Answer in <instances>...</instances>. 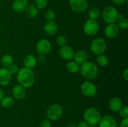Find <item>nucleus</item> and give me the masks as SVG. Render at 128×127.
Listing matches in <instances>:
<instances>
[{
	"mask_svg": "<svg viewBox=\"0 0 128 127\" xmlns=\"http://www.w3.org/2000/svg\"><path fill=\"white\" fill-rule=\"evenodd\" d=\"M68 127H76V125L74 122H71L68 125Z\"/></svg>",
	"mask_w": 128,
	"mask_h": 127,
	"instance_id": "ea45409f",
	"label": "nucleus"
},
{
	"mask_svg": "<svg viewBox=\"0 0 128 127\" xmlns=\"http://www.w3.org/2000/svg\"><path fill=\"white\" fill-rule=\"evenodd\" d=\"M90 49L91 51L95 54H102L106 49V41L101 37L95 39L91 42Z\"/></svg>",
	"mask_w": 128,
	"mask_h": 127,
	"instance_id": "39448f33",
	"label": "nucleus"
},
{
	"mask_svg": "<svg viewBox=\"0 0 128 127\" xmlns=\"http://www.w3.org/2000/svg\"><path fill=\"white\" fill-rule=\"evenodd\" d=\"M8 69V70L10 71V72L11 73V75L16 74L19 70L18 67L16 65H14V64L11 65L10 66Z\"/></svg>",
	"mask_w": 128,
	"mask_h": 127,
	"instance_id": "2f4dec72",
	"label": "nucleus"
},
{
	"mask_svg": "<svg viewBox=\"0 0 128 127\" xmlns=\"http://www.w3.org/2000/svg\"><path fill=\"white\" fill-rule=\"evenodd\" d=\"M28 5L27 0H14L12 4V9L15 12L20 13L25 11Z\"/></svg>",
	"mask_w": 128,
	"mask_h": 127,
	"instance_id": "2eb2a0df",
	"label": "nucleus"
},
{
	"mask_svg": "<svg viewBox=\"0 0 128 127\" xmlns=\"http://www.w3.org/2000/svg\"><path fill=\"white\" fill-rule=\"evenodd\" d=\"M59 54H60V57L62 59L66 60V61H70L73 59L74 51L70 46L65 45L61 47L59 51Z\"/></svg>",
	"mask_w": 128,
	"mask_h": 127,
	"instance_id": "f8f14e48",
	"label": "nucleus"
},
{
	"mask_svg": "<svg viewBox=\"0 0 128 127\" xmlns=\"http://www.w3.org/2000/svg\"><path fill=\"white\" fill-rule=\"evenodd\" d=\"M48 2V0H35V6L38 9H41L46 7Z\"/></svg>",
	"mask_w": 128,
	"mask_h": 127,
	"instance_id": "cd10ccee",
	"label": "nucleus"
},
{
	"mask_svg": "<svg viewBox=\"0 0 128 127\" xmlns=\"http://www.w3.org/2000/svg\"><path fill=\"white\" fill-rule=\"evenodd\" d=\"M100 10L98 7H92L89 11V16L90 19L94 20H96L98 19L100 16Z\"/></svg>",
	"mask_w": 128,
	"mask_h": 127,
	"instance_id": "393cba45",
	"label": "nucleus"
},
{
	"mask_svg": "<svg viewBox=\"0 0 128 127\" xmlns=\"http://www.w3.org/2000/svg\"><path fill=\"white\" fill-rule=\"evenodd\" d=\"M88 127H96V125H88Z\"/></svg>",
	"mask_w": 128,
	"mask_h": 127,
	"instance_id": "a19ab883",
	"label": "nucleus"
},
{
	"mask_svg": "<svg viewBox=\"0 0 128 127\" xmlns=\"http://www.w3.org/2000/svg\"><path fill=\"white\" fill-rule=\"evenodd\" d=\"M100 29L98 22L96 20L90 19L88 20L84 24L83 27V30L84 33L88 36H92L98 33Z\"/></svg>",
	"mask_w": 128,
	"mask_h": 127,
	"instance_id": "423d86ee",
	"label": "nucleus"
},
{
	"mask_svg": "<svg viewBox=\"0 0 128 127\" xmlns=\"http://www.w3.org/2000/svg\"><path fill=\"white\" fill-rule=\"evenodd\" d=\"M11 75L8 68H0V85H8L11 81Z\"/></svg>",
	"mask_w": 128,
	"mask_h": 127,
	"instance_id": "4468645a",
	"label": "nucleus"
},
{
	"mask_svg": "<svg viewBox=\"0 0 128 127\" xmlns=\"http://www.w3.org/2000/svg\"><path fill=\"white\" fill-rule=\"evenodd\" d=\"M119 113H120V115L122 118H128V107L127 106L122 107L121 109L119 110Z\"/></svg>",
	"mask_w": 128,
	"mask_h": 127,
	"instance_id": "7c9ffc66",
	"label": "nucleus"
},
{
	"mask_svg": "<svg viewBox=\"0 0 128 127\" xmlns=\"http://www.w3.org/2000/svg\"><path fill=\"white\" fill-rule=\"evenodd\" d=\"M101 114L98 110L95 108H90L84 113V120L89 125H96L101 119Z\"/></svg>",
	"mask_w": 128,
	"mask_h": 127,
	"instance_id": "20e7f679",
	"label": "nucleus"
},
{
	"mask_svg": "<svg viewBox=\"0 0 128 127\" xmlns=\"http://www.w3.org/2000/svg\"><path fill=\"white\" fill-rule=\"evenodd\" d=\"M44 30L48 36H53L58 31V25L54 21H49L45 24Z\"/></svg>",
	"mask_w": 128,
	"mask_h": 127,
	"instance_id": "dca6fc26",
	"label": "nucleus"
},
{
	"mask_svg": "<svg viewBox=\"0 0 128 127\" xmlns=\"http://www.w3.org/2000/svg\"><path fill=\"white\" fill-rule=\"evenodd\" d=\"M48 1H52V0H48Z\"/></svg>",
	"mask_w": 128,
	"mask_h": 127,
	"instance_id": "79ce46f5",
	"label": "nucleus"
},
{
	"mask_svg": "<svg viewBox=\"0 0 128 127\" xmlns=\"http://www.w3.org/2000/svg\"><path fill=\"white\" fill-rule=\"evenodd\" d=\"M112 2L118 6H121L126 2V0H112Z\"/></svg>",
	"mask_w": 128,
	"mask_h": 127,
	"instance_id": "c9c22d12",
	"label": "nucleus"
},
{
	"mask_svg": "<svg viewBox=\"0 0 128 127\" xmlns=\"http://www.w3.org/2000/svg\"><path fill=\"white\" fill-rule=\"evenodd\" d=\"M88 124L85 121L80 122L78 125H76V127H88Z\"/></svg>",
	"mask_w": 128,
	"mask_h": 127,
	"instance_id": "e433bc0d",
	"label": "nucleus"
},
{
	"mask_svg": "<svg viewBox=\"0 0 128 127\" xmlns=\"http://www.w3.org/2000/svg\"><path fill=\"white\" fill-rule=\"evenodd\" d=\"M118 26L120 29L126 30L128 28V20L126 17H121L118 20Z\"/></svg>",
	"mask_w": 128,
	"mask_h": 127,
	"instance_id": "bb28decb",
	"label": "nucleus"
},
{
	"mask_svg": "<svg viewBox=\"0 0 128 127\" xmlns=\"http://www.w3.org/2000/svg\"><path fill=\"white\" fill-rule=\"evenodd\" d=\"M1 64L4 68H8L11 65L13 64V58L10 54L4 55L1 59Z\"/></svg>",
	"mask_w": 128,
	"mask_h": 127,
	"instance_id": "4be33fe9",
	"label": "nucleus"
},
{
	"mask_svg": "<svg viewBox=\"0 0 128 127\" xmlns=\"http://www.w3.org/2000/svg\"><path fill=\"white\" fill-rule=\"evenodd\" d=\"M96 62L100 65V66L102 67H104V66L107 65L108 63V59L107 57L103 54L98 55V57L96 58Z\"/></svg>",
	"mask_w": 128,
	"mask_h": 127,
	"instance_id": "a878e982",
	"label": "nucleus"
},
{
	"mask_svg": "<svg viewBox=\"0 0 128 127\" xmlns=\"http://www.w3.org/2000/svg\"><path fill=\"white\" fill-rule=\"evenodd\" d=\"M62 114V108L60 105L53 104L50 106L46 112V116L49 120H57Z\"/></svg>",
	"mask_w": 128,
	"mask_h": 127,
	"instance_id": "0eeeda50",
	"label": "nucleus"
},
{
	"mask_svg": "<svg viewBox=\"0 0 128 127\" xmlns=\"http://www.w3.org/2000/svg\"><path fill=\"white\" fill-rule=\"evenodd\" d=\"M17 74V80L20 85L24 88H30L33 85L35 76L32 69L22 67L19 69Z\"/></svg>",
	"mask_w": 128,
	"mask_h": 127,
	"instance_id": "f257e3e1",
	"label": "nucleus"
},
{
	"mask_svg": "<svg viewBox=\"0 0 128 127\" xmlns=\"http://www.w3.org/2000/svg\"><path fill=\"white\" fill-rule=\"evenodd\" d=\"M45 18L48 21H53L55 17V12L52 10L48 9L45 12Z\"/></svg>",
	"mask_w": 128,
	"mask_h": 127,
	"instance_id": "c85d7f7f",
	"label": "nucleus"
},
{
	"mask_svg": "<svg viewBox=\"0 0 128 127\" xmlns=\"http://www.w3.org/2000/svg\"><path fill=\"white\" fill-rule=\"evenodd\" d=\"M120 14L118 10L113 6H108L104 9L102 12V19L108 24H114L120 19Z\"/></svg>",
	"mask_w": 128,
	"mask_h": 127,
	"instance_id": "7ed1b4c3",
	"label": "nucleus"
},
{
	"mask_svg": "<svg viewBox=\"0 0 128 127\" xmlns=\"http://www.w3.org/2000/svg\"><path fill=\"white\" fill-rule=\"evenodd\" d=\"M71 8L77 12H82L86 11L88 7L86 0H70Z\"/></svg>",
	"mask_w": 128,
	"mask_h": 127,
	"instance_id": "9d476101",
	"label": "nucleus"
},
{
	"mask_svg": "<svg viewBox=\"0 0 128 127\" xmlns=\"http://www.w3.org/2000/svg\"><path fill=\"white\" fill-rule=\"evenodd\" d=\"M122 76H123V78L127 82L128 81V68H126L124 70V71L123 72V73H122Z\"/></svg>",
	"mask_w": 128,
	"mask_h": 127,
	"instance_id": "4c0bfd02",
	"label": "nucleus"
},
{
	"mask_svg": "<svg viewBox=\"0 0 128 127\" xmlns=\"http://www.w3.org/2000/svg\"><path fill=\"white\" fill-rule=\"evenodd\" d=\"M26 90L24 87L20 85H16L12 90V95L14 98L17 100H22L26 96Z\"/></svg>",
	"mask_w": 128,
	"mask_h": 127,
	"instance_id": "a211bd4d",
	"label": "nucleus"
},
{
	"mask_svg": "<svg viewBox=\"0 0 128 127\" xmlns=\"http://www.w3.org/2000/svg\"><path fill=\"white\" fill-rule=\"evenodd\" d=\"M56 43H57L58 46L62 47V46L66 45V44H67V39H66L65 36L61 35V36H58L57 37V39H56Z\"/></svg>",
	"mask_w": 128,
	"mask_h": 127,
	"instance_id": "c756f323",
	"label": "nucleus"
},
{
	"mask_svg": "<svg viewBox=\"0 0 128 127\" xmlns=\"http://www.w3.org/2000/svg\"><path fill=\"white\" fill-rule=\"evenodd\" d=\"M36 49L37 52L41 54H47L50 52L51 49V42L46 39L40 40L36 44Z\"/></svg>",
	"mask_w": 128,
	"mask_h": 127,
	"instance_id": "1a4fd4ad",
	"label": "nucleus"
},
{
	"mask_svg": "<svg viewBox=\"0 0 128 127\" xmlns=\"http://www.w3.org/2000/svg\"><path fill=\"white\" fill-rule=\"evenodd\" d=\"M0 103L3 108H9L13 105L14 100L11 97H5L1 100Z\"/></svg>",
	"mask_w": 128,
	"mask_h": 127,
	"instance_id": "b1692460",
	"label": "nucleus"
},
{
	"mask_svg": "<svg viewBox=\"0 0 128 127\" xmlns=\"http://www.w3.org/2000/svg\"><path fill=\"white\" fill-rule=\"evenodd\" d=\"M122 106L121 100L118 97H113L111 98L109 103V107L110 110L113 112H119Z\"/></svg>",
	"mask_w": 128,
	"mask_h": 127,
	"instance_id": "6ab92c4d",
	"label": "nucleus"
},
{
	"mask_svg": "<svg viewBox=\"0 0 128 127\" xmlns=\"http://www.w3.org/2000/svg\"><path fill=\"white\" fill-rule=\"evenodd\" d=\"M36 60H37V62L38 61L40 63H42V62H44L45 61H46V56H45V55L44 54H39L38 56H37Z\"/></svg>",
	"mask_w": 128,
	"mask_h": 127,
	"instance_id": "72a5a7b5",
	"label": "nucleus"
},
{
	"mask_svg": "<svg viewBox=\"0 0 128 127\" xmlns=\"http://www.w3.org/2000/svg\"><path fill=\"white\" fill-rule=\"evenodd\" d=\"M120 33V28L116 24H108L105 27L104 34L108 39H114Z\"/></svg>",
	"mask_w": 128,
	"mask_h": 127,
	"instance_id": "9b49d317",
	"label": "nucleus"
},
{
	"mask_svg": "<svg viewBox=\"0 0 128 127\" xmlns=\"http://www.w3.org/2000/svg\"><path fill=\"white\" fill-rule=\"evenodd\" d=\"M80 70L81 75L87 79H94L98 74V68L96 64L89 61H87L81 65Z\"/></svg>",
	"mask_w": 128,
	"mask_h": 127,
	"instance_id": "f03ea898",
	"label": "nucleus"
},
{
	"mask_svg": "<svg viewBox=\"0 0 128 127\" xmlns=\"http://www.w3.org/2000/svg\"><path fill=\"white\" fill-rule=\"evenodd\" d=\"M75 61L79 65H82L88 61V54L85 51L80 50L74 52V57Z\"/></svg>",
	"mask_w": 128,
	"mask_h": 127,
	"instance_id": "f3484780",
	"label": "nucleus"
},
{
	"mask_svg": "<svg viewBox=\"0 0 128 127\" xmlns=\"http://www.w3.org/2000/svg\"><path fill=\"white\" fill-rule=\"evenodd\" d=\"M51 122L48 119L43 120L40 123V127H51Z\"/></svg>",
	"mask_w": 128,
	"mask_h": 127,
	"instance_id": "473e14b6",
	"label": "nucleus"
},
{
	"mask_svg": "<svg viewBox=\"0 0 128 127\" xmlns=\"http://www.w3.org/2000/svg\"><path fill=\"white\" fill-rule=\"evenodd\" d=\"M120 127H128V118H125L121 120Z\"/></svg>",
	"mask_w": 128,
	"mask_h": 127,
	"instance_id": "f704fd0d",
	"label": "nucleus"
},
{
	"mask_svg": "<svg viewBox=\"0 0 128 127\" xmlns=\"http://www.w3.org/2000/svg\"><path fill=\"white\" fill-rule=\"evenodd\" d=\"M81 92L83 95L88 97H92L96 95L97 88L96 85L90 81H86L81 85Z\"/></svg>",
	"mask_w": 128,
	"mask_h": 127,
	"instance_id": "6e6552de",
	"label": "nucleus"
},
{
	"mask_svg": "<svg viewBox=\"0 0 128 127\" xmlns=\"http://www.w3.org/2000/svg\"><path fill=\"white\" fill-rule=\"evenodd\" d=\"M23 64L24 65V67L32 69L36 67L37 64V60L33 55L28 54L24 59Z\"/></svg>",
	"mask_w": 128,
	"mask_h": 127,
	"instance_id": "aec40b11",
	"label": "nucleus"
},
{
	"mask_svg": "<svg viewBox=\"0 0 128 127\" xmlns=\"http://www.w3.org/2000/svg\"><path fill=\"white\" fill-rule=\"evenodd\" d=\"M4 97V93H3V91L2 90L1 88H0V102H1V100Z\"/></svg>",
	"mask_w": 128,
	"mask_h": 127,
	"instance_id": "58836bf2",
	"label": "nucleus"
},
{
	"mask_svg": "<svg viewBox=\"0 0 128 127\" xmlns=\"http://www.w3.org/2000/svg\"><path fill=\"white\" fill-rule=\"evenodd\" d=\"M25 12L26 14L29 18H34L38 14V9L33 4H29L28 5L27 7L25 9Z\"/></svg>",
	"mask_w": 128,
	"mask_h": 127,
	"instance_id": "412c9836",
	"label": "nucleus"
},
{
	"mask_svg": "<svg viewBox=\"0 0 128 127\" xmlns=\"http://www.w3.org/2000/svg\"><path fill=\"white\" fill-rule=\"evenodd\" d=\"M66 68L70 73H74L78 72L80 70V65L74 61H71L68 63L66 65Z\"/></svg>",
	"mask_w": 128,
	"mask_h": 127,
	"instance_id": "5701e85b",
	"label": "nucleus"
},
{
	"mask_svg": "<svg viewBox=\"0 0 128 127\" xmlns=\"http://www.w3.org/2000/svg\"><path fill=\"white\" fill-rule=\"evenodd\" d=\"M98 123L100 127H116L117 126L116 119L111 115H105L101 117Z\"/></svg>",
	"mask_w": 128,
	"mask_h": 127,
	"instance_id": "ddd939ff",
	"label": "nucleus"
}]
</instances>
